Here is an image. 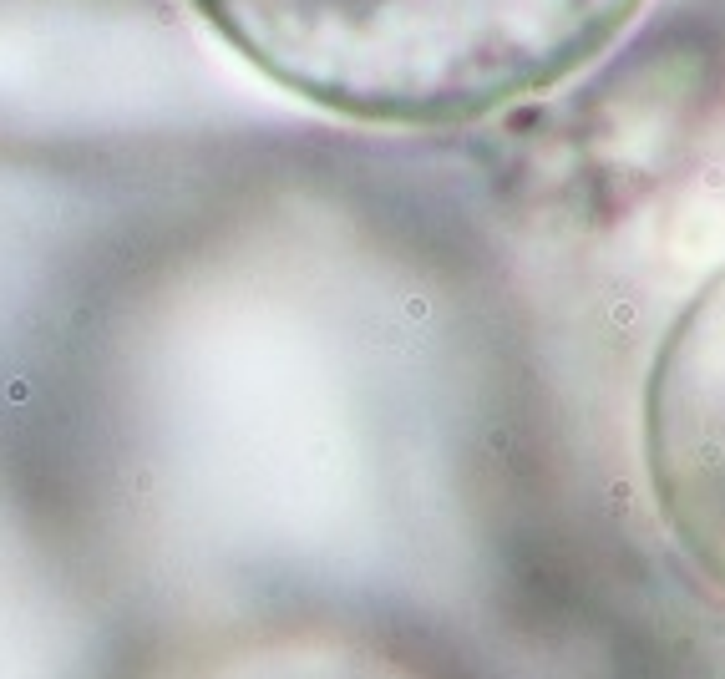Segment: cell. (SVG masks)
Instances as JSON below:
<instances>
[{
  "instance_id": "obj_3",
  "label": "cell",
  "mask_w": 725,
  "mask_h": 679,
  "mask_svg": "<svg viewBox=\"0 0 725 679\" xmlns=\"http://www.w3.org/2000/svg\"><path fill=\"white\" fill-rule=\"evenodd\" d=\"M654 679H725V624L690 634L665 664L654 669Z\"/></svg>"
},
{
  "instance_id": "obj_1",
  "label": "cell",
  "mask_w": 725,
  "mask_h": 679,
  "mask_svg": "<svg viewBox=\"0 0 725 679\" xmlns=\"http://www.w3.org/2000/svg\"><path fill=\"white\" fill-rule=\"evenodd\" d=\"M274 87L356 122L457 127L553 91L644 0H193Z\"/></svg>"
},
{
  "instance_id": "obj_2",
  "label": "cell",
  "mask_w": 725,
  "mask_h": 679,
  "mask_svg": "<svg viewBox=\"0 0 725 679\" xmlns=\"http://www.w3.org/2000/svg\"><path fill=\"white\" fill-rule=\"evenodd\" d=\"M649 472L690 568L725 598V269L680 315L649 376Z\"/></svg>"
}]
</instances>
